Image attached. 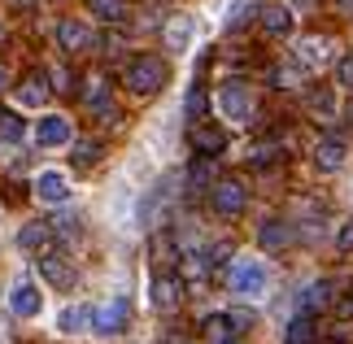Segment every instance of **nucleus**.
<instances>
[{"mask_svg":"<svg viewBox=\"0 0 353 344\" xmlns=\"http://www.w3.org/2000/svg\"><path fill=\"white\" fill-rule=\"evenodd\" d=\"M166 48H174V52H183L188 44H192V35H196V22L188 18V13H174V18L166 22Z\"/></svg>","mask_w":353,"mask_h":344,"instance_id":"obj_14","label":"nucleus"},{"mask_svg":"<svg viewBox=\"0 0 353 344\" xmlns=\"http://www.w3.org/2000/svg\"><path fill=\"white\" fill-rule=\"evenodd\" d=\"M219 109H223V118H232V122H249L253 118V96H249V88H244L240 79H227V83L219 88Z\"/></svg>","mask_w":353,"mask_h":344,"instance_id":"obj_4","label":"nucleus"},{"mask_svg":"<svg viewBox=\"0 0 353 344\" xmlns=\"http://www.w3.org/2000/svg\"><path fill=\"white\" fill-rule=\"evenodd\" d=\"M48 74H31V79H26V83L18 88V105H26V109H39V105H44L48 101Z\"/></svg>","mask_w":353,"mask_h":344,"instance_id":"obj_18","label":"nucleus"},{"mask_svg":"<svg viewBox=\"0 0 353 344\" xmlns=\"http://www.w3.org/2000/svg\"><path fill=\"white\" fill-rule=\"evenodd\" d=\"M35 196L44 205H65V201H70V183H65L61 170H44L35 179Z\"/></svg>","mask_w":353,"mask_h":344,"instance_id":"obj_11","label":"nucleus"},{"mask_svg":"<svg viewBox=\"0 0 353 344\" xmlns=\"http://www.w3.org/2000/svg\"><path fill=\"white\" fill-rule=\"evenodd\" d=\"M210 179H214V157L201 153V161H192V170H188V183H192V188H205Z\"/></svg>","mask_w":353,"mask_h":344,"instance_id":"obj_27","label":"nucleus"},{"mask_svg":"<svg viewBox=\"0 0 353 344\" xmlns=\"http://www.w3.org/2000/svg\"><path fill=\"white\" fill-rule=\"evenodd\" d=\"M262 31L266 35H288L292 31V9L288 5H266L262 9Z\"/></svg>","mask_w":353,"mask_h":344,"instance_id":"obj_19","label":"nucleus"},{"mask_svg":"<svg viewBox=\"0 0 353 344\" xmlns=\"http://www.w3.org/2000/svg\"><path fill=\"white\" fill-rule=\"evenodd\" d=\"M296 61H301V65H327V61H332V39H323V35L301 39V48H296Z\"/></svg>","mask_w":353,"mask_h":344,"instance_id":"obj_17","label":"nucleus"},{"mask_svg":"<svg viewBox=\"0 0 353 344\" xmlns=\"http://www.w3.org/2000/svg\"><path fill=\"white\" fill-rule=\"evenodd\" d=\"M341 314H345V318H353V292H349V296L341 301Z\"/></svg>","mask_w":353,"mask_h":344,"instance_id":"obj_35","label":"nucleus"},{"mask_svg":"<svg viewBox=\"0 0 353 344\" xmlns=\"http://www.w3.org/2000/svg\"><path fill=\"white\" fill-rule=\"evenodd\" d=\"M188 140H192V148H196V153H205V157H219L223 148H227V135L214 127V122H192Z\"/></svg>","mask_w":353,"mask_h":344,"instance_id":"obj_10","label":"nucleus"},{"mask_svg":"<svg viewBox=\"0 0 353 344\" xmlns=\"http://www.w3.org/2000/svg\"><path fill=\"white\" fill-rule=\"evenodd\" d=\"M13 5H22V9H31V5H35V0H13Z\"/></svg>","mask_w":353,"mask_h":344,"instance_id":"obj_38","label":"nucleus"},{"mask_svg":"<svg viewBox=\"0 0 353 344\" xmlns=\"http://www.w3.org/2000/svg\"><path fill=\"white\" fill-rule=\"evenodd\" d=\"M9 310H13V318H35L44 310V296H39V287L31 279H18L9 287Z\"/></svg>","mask_w":353,"mask_h":344,"instance_id":"obj_6","label":"nucleus"},{"mask_svg":"<svg viewBox=\"0 0 353 344\" xmlns=\"http://www.w3.org/2000/svg\"><path fill=\"white\" fill-rule=\"evenodd\" d=\"M283 344H314V323H310V314H296V318L283 327Z\"/></svg>","mask_w":353,"mask_h":344,"instance_id":"obj_22","label":"nucleus"},{"mask_svg":"<svg viewBox=\"0 0 353 344\" xmlns=\"http://www.w3.org/2000/svg\"><path fill=\"white\" fill-rule=\"evenodd\" d=\"M97 157H101V144L97 140H79L74 144V161H79V166H97Z\"/></svg>","mask_w":353,"mask_h":344,"instance_id":"obj_29","label":"nucleus"},{"mask_svg":"<svg viewBox=\"0 0 353 344\" xmlns=\"http://www.w3.org/2000/svg\"><path fill=\"white\" fill-rule=\"evenodd\" d=\"M5 83H9V74H5V65H0V92H5Z\"/></svg>","mask_w":353,"mask_h":344,"instance_id":"obj_37","label":"nucleus"},{"mask_svg":"<svg viewBox=\"0 0 353 344\" xmlns=\"http://www.w3.org/2000/svg\"><path fill=\"white\" fill-rule=\"evenodd\" d=\"M22 135H26V122L13 114V109H0V140H9V144H22Z\"/></svg>","mask_w":353,"mask_h":344,"instance_id":"obj_24","label":"nucleus"},{"mask_svg":"<svg viewBox=\"0 0 353 344\" xmlns=\"http://www.w3.org/2000/svg\"><path fill=\"white\" fill-rule=\"evenodd\" d=\"M275 88H296V70H292V65H288V70H283V65L275 70Z\"/></svg>","mask_w":353,"mask_h":344,"instance_id":"obj_34","label":"nucleus"},{"mask_svg":"<svg viewBox=\"0 0 353 344\" xmlns=\"http://www.w3.org/2000/svg\"><path fill=\"white\" fill-rule=\"evenodd\" d=\"M88 323H92V310H88V305H65V310L57 314V332H65V336L88 332Z\"/></svg>","mask_w":353,"mask_h":344,"instance_id":"obj_20","label":"nucleus"},{"mask_svg":"<svg viewBox=\"0 0 353 344\" xmlns=\"http://www.w3.org/2000/svg\"><path fill=\"white\" fill-rule=\"evenodd\" d=\"M336 9H341V13H349V18H353V0H336Z\"/></svg>","mask_w":353,"mask_h":344,"instance_id":"obj_36","label":"nucleus"},{"mask_svg":"<svg viewBox=\"0 0 353 344\" xmlns=\"http://www.w3.org/2000/svg\"><path fill=\"white\" fill-rule=\"evenodd\" d=\"M232 318H227V314H214V318H205V340L210 344H232Z\"/></svg>","mask_w":353,"mask_h":344,"instance_id":"obj_23","label":"nucleus"},{"mask_svg":"<svg viewBox=\"0 0 353 344\" xmlns=\"http://www.w3.org/2000/svg\"><path fill=\"white\" fill-rule=\"evenodd\" d=\"M161 83H166V61L161 57H135L127 65V88L140 96H153Z\"/></svg>","mask_w":353,"mask_h":344,"instance_id":"obj_2","label":"nucleus"},{"mask_svg":"<svg viewBox=\"0 0 353 344\" xmlns=\"http://www.w3.org/2000/svg\"><path fill=\"white\" fill-rule=\"evenodd\" d=\"M57 44L65 52H88L92 44H97V35H92V26L88 22H79V18H61L57 22Z\"/></svg>","mask_w":353,"mask_h":344,"instance_id":"obj_7","label":"nucleus"},{"mask_svg":"<svg viewBox=\"0 0 353 344\" xmlns=\"http://www.w3.org/2000/svg\"><path fill=\"white\" fill-rule=\"evenodd\" d=\"M127 318H131L127 296H114V301H105V305L92 310V332H101V336H118L122 327H127Z\"/></svg>","mask_w":353,"mask_h":344,"instance_id":"obj_5","label":"nucleus"},{"mask_svg":"<svg viewBox=\"0 0 353 344\" xmlns=\"http://www.w3.org/2000/svg\"><path fill=\"white\" fill-rule=\"evenodd\" d=\"M292 223H283V218H270V223H262V231H257V240H262V249H288L292 244Z\"/></svg>","mask_w":353,"mask_h":344,"instance_id":"obj_16","label":"nucleus"},{"mask_svg":"<svg viewBox=\"0 0 353 344\" xmlns=\"http://www.w3.org/2000/svg\"><path fill=\"white\" fill-rule=\"evenodd\" d=\"M88 9L97 13L101 22H122L127 18V0H88Z\"/></svg>","mask_w":353,"mask_h":344,"instance_id":"obj_25","label":"nucleus"},{"mask_svg":"<svg viewBox=\"0 0 353 344\" xmlns=\"http://www.w3.org/2000/svg\"><path fill=\"white\" fill-rule=\"evenodd\" d=\"M327 301H332V283H327V279H319V283H310V287H305L301 305H305V310H323Z\"/></svg>","mask_w":353,"mask_h":344,"instance_id":"obj_26","label":"nucleus"},{"mask_svg":"<svg viewBox=\"0 0 353 344\" xmlns=\"http://www.w3.org/2000/svg\"><path fill=\"white\" fill-rule=\"evenodd\" d=\"M52 223H26L22 231H18V249H26V253H44L48 244H52Z\"/></svg>","mask_w":353,"mask_h":344,"instance_id":"obj_15","label":"nucleus"},{"mask_svg":"<svg viewBox=\"0 0 353 344\" xmlns=\"http://www.w3.org/2000/svg\"><path fill=\"white\" fill-rule=\"evenodd\" d=\"M210 205L219 218H240L244 205H249V192H244V183H236V179H219V183L210 188Z\"/></svg>","mask_w":353,"mask_h":344,"instance_id":"obj_3","label":"nucleus"},{"mask_svg":"<svg viewBox=\"0 0 353 344\" xmlns=\"http://www.w3.org/2000/svg\"><path fill=\"white\" fill-rule=\"evenodd\" d=\"M227 318H232V327H236V332H249V327H253V314H249V310H232Z\"/></svg>","mask_w":353,"mask_h":344,"instance_id":"obj_31","label":"nucleus"},{"mask_svg":"<svg viewBox=\"0 0 353 344\" xmlns=\"http://www.w3.org/2000/svg\"><path fill=\"white\" fill-rule=\"evenodd\" d=\"M205 88H201V83H192V92H188V118H192V122H201V118H205Z\"/></svg>","mask_w":353,"mask_h":344,"instance_id":"obj_28","label":"nucleus"},{"mask_svg":"<svg viewBox=\"0 0 353 344\" xmlns=\"http://www.w3.org/2000/svg\"><path fill=\"white\" fill-rule=\"evenodd\" d=\"M305 105H310V114H314V118H323V122H327V118H336V92H332L327 83L310 92V96H305Z\"/></svg>","mask_w":353,"mask_h":344,"instance_id":"obj_21","label":"nucleus"},{"mask_svg":"<svg viewBox=\"0 0 353 344\" xmlns=\"http://www.w3.org/2000/svg\"><path fill=\"white\" fill-rule=\"evenodd\" d=\"M345 140L341 135H327V140H319V148H314V166L323 170V174H332V170H341L345 166Z\"/></svg>","mask_w":353,"mask_h":344,"instance_id":"obj_12","label":"nucleus"},{"mask_svg":"<svg viewBox=\"0 0 353 344\" xmlns=\"http://www.w3.org/2000/svg\"><path fill=\"white\" fill-rule=\"evenodd\" d=\"M179 296H183V279H179V274H157V279H153V305L157 310H174Z\"/></svg>","mask_w":353,"mask_h":344,"instance_id":"obj_13","label":"nucleus"},{"mask_svg":"<svg viewBox=\"0 0 353 344\" xmlns=\"http://www.w3.org/2000/svg\"><path fill=\"white\" fill-rule=\"evenodd\" d=\"M39 274H44V279H48L52 287H61V292L79 283V274H74V266H70V261H65L61 253H48V249L39 253Z\"/></svg>","mask_w":353,"mask_h":344,"instance_id":"obj_9","label":"nucleus"},{"mask_svg":"<svg viewBox=\"0 0 353 344\" xmlns=\"http://www.w3.org/2000/svg\"><path fill=\"white\" fill-rule=\"evenodd\" d=\"M266 283H270V270H266V261H257V257H240L236 266H232V292L236 296H266Z\"/></svg>","mask_w":353,"mask_h":344,"instance_id":"obj_1","label":"nucleus"},{"mask_svg":"<svg viewBox=\"0 0 353 344\" xmlns=\"http://www.w3.org/2000/svg\"><path fill=\"white\" fill-rule=\"evenodd\" d=\"M52 231H57V236H79V214H61V218H52Z\"/></svg>","mask_w":353,"mask_h":344,"instance_id":"obj_30","label":"nucleus"},{"mask_svg":"<svg viewBox=\"0 0 353 344\" xmlns=\"http://www.w3.org/2000/svg\"><path fill=\"white\" fill-rule=\"evenodd\" d=\"M336 249H341V253H353V223L341 227V236H336Z\"/></svg>","mask_w":353,"mask_h":344,"instance_id":"obj_33","label":"nucleus"},{"mask_svg":"<svg viewBox=\"0 0 353 344\" xmlns=\"http://www.w3.org/2000/svg\"><path fill=\"white\" fill-rule=\"evenodd\" d=\"M70 140H74L70 118H61V114L39 118V127H35V144H39V148H61V144H70Z\"/></svg>","mask_w":353,"mask_h":344,"instance_id":"obj_8","label":"nucleus"},{"mask_svg":"<svg viewBox=\"0 0 353 344\" xmlns=\"http://www.w3.org/2000/svg\"><path fill=\"white\" fill-rule=\"evenodd\" d=\"M0 39H5V31H0Z\"/></svg>","mask_w":353,"mask_h":344,"instance_id":"obj_39","label":"nucleus"},{"mask_svg":"<svg viewBox=\"0 0 353 344\" xmlns=\"http://www.w3.org/2000/svg\"><path fill=\"white\" fill-rule=\"evenodd\" d=\"M336 79H341V88H345V92H353V57H345V61H341Z\"/></svg>","mask_w":353,"mask_h":344,"instance_id":"obj_32","label":"nucleus"}]
</instances>
